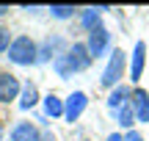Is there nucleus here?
Returning a JSON list of instances; mask_svg holds the SVG:
<instances>
[{"mask_svg":"<svg viewBox=\"0 0 149 141\" xmlns=\"http://www.w3.org/2000/svg\"><path fill=\"white\" fill-rule=\"evenodd\" d=\"M8 61L17 66H33L39 64V44L31 36H14L8 47Z\"/></svg>","mask_w":149,"mask_h":141,"instance_id":"obj_1","label":"nucleus"},{"mask_svg":"<svg viewBox=\"0 0 149 141\" xmlns=\"http://www.w3.org/2000/svg\"><path fill=\"white\" fill-rule=\"evenodd\" d=\"M124 69H127V55H124V50L122 47L111 50V58H108V66H105V72H102L100 83L105 89H116L119 83H122V77H124Z\"/></svg>","mask_w":149,"mask_h":141,"instance_id":"obj_2","label":"nucleus"},{"mask_svg":"<svg viewBox=\"0 0 149 141\" xmlns=\"http://www.w3.org/2000/svg\"><path fill=\"white\" fill-rule=\"evenodd\" d=\"M69 50V42L64 36H47L42 44H39V64H47V61H55L58 55H64Z\"/></svg>","mask_w":149,"mask_h":141,"instance_id":"obj_3","label":"nucleus"},{"mask_svg":"<svg viewBox=\"0 0 149 141\" xmlns=\"http://www.w3.org/2000/svg\"><path fill=\"white\" fill-rule=\"evenodd\" d=\"M66 61H69V69H72V75H74V72H86L94 58L88 55L86 42H72L69 50H66Z\"/></svg>","mask_w":149,"mask_h":141,"instance_id":"obj_4","label":"nucleus"},{"mask_svg":"<svg viewBox=\"0 0 149 141\" xmlns=\"http://www.w3.org/2000/svg\"><path fill=\"white\" fill-rule=\"evenodd\" d=\"M86 47H88L91 58H102V55L111 50V31H108V28H97V31H91L88 39H86Z\"/></svg>","mask_w":149,"mask_h":141,"instance_id":"obj_5","label":"nucleus"},{"mask_svg":"<svg viewBox=\"0 0 149 141\" xmlns=\"http://www.w3.org/2000/svg\"><path fill=\"white\" fill-rule=\"evenodd\" d=\"M86 108H88V94H86V91H72L69 97L64 100V119L74 125V122L83 116Z\"/></svg>","mask_w":149,"mask_h":141,"instance_id":"obj_6","label":"nucleus"},{"mask_svg":"<svg viewBox=\"0 0 149 141\" xmlns=\"http://www.w3.org/2000/svg\"><path fill=\"white\" fill-rule=\"evenodd\" d=\"M19 91H22L19 77L11 75V72H0V105H8L14 100H19Z\"/></svg>","mask_w":149,"mask_h":141,"instance_id":"obj_7","label":"nucleus"},{"mask_svg":"<svg viewBox=\"0 0 149 141\" xmlns=\"http://www.w3.org/2000/svg\"><path fill=\"white\" fill-rule=\"evenodd\" d=\"M130 105H133L135 122L146 125V122H149V91H146V89H135L133 97H130Z\"/></svg>","mask_w":149,"mask_h":141,"instance_id":"obj_8","label":"nucleus"},{"mask_svg":"<svg viewBox=\"0 0 149 141\" xmlns=\"http://www.w3.org/2000/svg\"><path fill=\"white\" fill-rule=\"evenodd\" d=\"M11 141H42V127L33 122H17L11 127Z\"/></svg>","mask_w":149,"mask_h":141,"instance_id":"obj_9","label":"nucleus"},{"mask_svg":"<svg viewBox=\"0 0 149 141\" xmlns=\"http://www.w3.org/2000/svg\"><path fill=\"white\" fill-rule=\"evenodd\" d=\"M144 66H146V44H144V42H135V47H133V61H130V80L138 83L141 75H144Z\"/></svg>","mask_w":149,"mask_h":141,"instance_id":"obj_10","label":"nucleus"},{"mask_svg":"<svg viewBox=\"0 0 149 141\" xmlns=\"http://www.w3.org/2000/svg\"><path fill=\"white\" fill-rule=\"evenodd\" d=\"M130 97H133V91H130L127 86H122V83H119V86L111 89V94H108V111H111V114H116L119 108L130 105Z\"/></svg>","mask_w":149,"mask_h":141,"instance_id":"obj_11","label":"nucleus"},{"mask_svg":"<svg viewBox=\"0 0 149 141\" xmlns=\"http://www.w3.org/2000/svg\"><path fill=\"white\" fill-rule=\"evenodd\" d=\"M80 25H83V31H97V28H102V8L97 6V8H83V14H80Z\"/></svg>","mask_w":149,"mask_h":141,"instance_id":"obj_12","label":"nucleus"},{"mask_svg":"<svg viewBox=\"0 0 149 141\" xmlns=\"http://www.w3.org/2000/svg\"><path fill=\"white\" fill-rule=\"evenodd\" d=\"M39 103V89H36V83H22V91H19V108L22 111H31L33 105Z\"/></svg>","mask_w":149,"mask_h":141,"instance_id":"obj_13","label":"nucleus"},{"mask_svg":"<svg viewBox=\"0 0 149 141\" xmlns=\"http://www.w3.org/2000/svg\"><path fill=\"white\" fill-rule=\"evenodd\" d=\"M44 114L53 116V119H58V116H64V100L58 97V94L50 91L47 97H44Z\"/></svg>","mask_w":149,"mask_h":141,"instance_id":"obj_14","label":"nucleus"},{"mask_svg":"<svg viewBox=\"0 0 149 141\" xmlns=\"http://www.w3.org/2000/svg\"><path fill=\"white\" fill-rule=\"evenodd\" d=\"M116 122H119V127H124V130H133V125H135V114H133V105H124V108H119L116 114Z\"/></svg>","mask_w":149,"mask_h":141,"instance_id":"obj_15","label":"nucleus"},{"mask_svg":"<svg viewBox=\"0 0 149 141\" xmlns=\"http://www.w3.org/2000/svg\"><path fill=\"white\" fill-rule=\"evenodd\" d=\"M50 14H53V20H72L74 14H77V8L74 6H66V3H55V6H50Z\"/></svg>","mask_w":149,"mask_h":141,"instance_id":"obj_16","label":"nucleus"},{"mask_svg":"<svg viewBox=\"0 0 149 141\" xmlns=\"http://www.w3.org/2000/svg\"><path fill=\"white\" fill-rule=\"evenodd\" d=\"M53 69L58 72V77H64V80H66V77H72V69H69V61H66V53H64V55H58V58L53 61Z\"/></svg>","mask_w":149,"mask_h":141,"instance_id":"obj_17","label":"nucleus"},{"mask_svg":"<svg viewBox=\"0 0 149 141\" xmlns=\"http://www.w3.org/2000/svg\"><path fill=\"white\" fill-rule=\"evenodd\" d=\"M11 42H14V36H11V31L6 25H0V53H8Z\"/></svg>","mask_w":149,"mask_h":141,"instance_id":"obj_18","label":"nucleus"},{"mask_svg":"<svg viewBox=\"0 0 149 141\" xmlns=\"http://www.w3.org/2000/svg\"><path fill=\"white\" fill-rule=\"evenodd\" d=\"M124 141H144V136H141L138 130H127L124 133Z\"/></svg>","mask_w":149,"mask_h":141,"instance_id":"obj_19","label":"nucleus"},{"mask_svg":"<svg viewBox=\"0 0 149 141\" xmlns=\"http://www.w3.org/2000/svg\"><path fill=\"white\" fill-rule=\"evenodd\" d=\"M105 141H124V136H122V133H111Z\"/></svg>","mask_w":149,"mask_h":141,"instance_id":"obj_20","label":"nucleus"},{"mask_svg":"<svg viewBox=\"0 0 149 141\" xmlns=\"http://www.w3.org/2000/svg\"><path fill=\"white\" fill-rule=\"evenodd\" d=\"M42 141H55V136H53V133H44V130H42Z\"/></svg>","mask_w":149,"mask_h":141,"instance_id":"obj_21","label":"nucleus"},{"mask_svg":"<svg viewBox=\"0 0 149 141\" xmlns=\"http://www.w3.org/2000/svg\"><path fill=\"white\" fill-rule=\"evenodd\" d=\"M6 14H8V6H6V3H0V17H6Z\"/></svg>","mask_w":149,"mask_h":141,"instance_id":"obj_22","label":"nucleus"},{"mask_svg":"<svg viewBox=\"0 0 149 141\" xmlns=\"http://www.w3.org/2000/svg\"><path fill=\"white\" fill-rule=\"evenodd\" d=\"M0 141H3V125H0Z\"/></svg>","mask_w":149,"mask_h":141,"instance_id":"obj_23","label":"nucleus"}]
</instances>
